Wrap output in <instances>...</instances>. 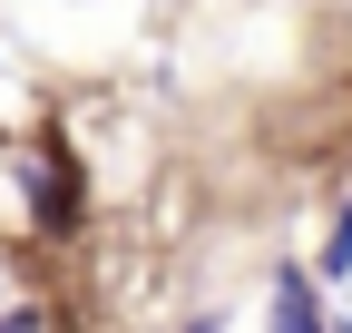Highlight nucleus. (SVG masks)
<instances>
[{
    "label": "nucleus",
    "instance_id": "7ed1b4c3",
    "mask_svg": "<svg viewBox=\"0 0 352 333\" xmlns=\"http://www.w3.org/2000/svg\"><path fill=\"white\" fill-rule=\"evenodd\" d=\"M323 275H333V284L352 275V206H342V216H333V235H323Z\"/></svg>",
    "mask_w": 352,
    "mask_h": 333
},
{
    "label": "nucleus",
    "instance_id": "39448f33",
    "mask_svg": "<svg viewBox=\"0 0 352 333\" xmlns=\"http://www.w3.org/2000/svg\"><path fill=\"white\" fill-rule=\"evenodd\" d=\"M186 333H226V323H215V314H196V323H186Z\"/></svg>",
    "mask_w": 352,
    "mask_h": 333
},
{
    "label": "nucleus",
    "instance_id": "f03ea898",
    "mask_svg": "<svg viewBox=\"0 0 352 333\" xmlns=\"http://www.w3.org/2000/svg\"><path fill=\"white\" fill-rule=\"evenodd\" d=\"M274 333H333V314L314 294V265H274Z\"/></svg>",
    "mask_w": 352,
    "mask_h": 333
},
{
    "label": "nucleus",
    "instance_id": "423d86ee",
    "mask_svg": "<svg viewBox=\"0 0 352 333\" xmlns=\"http://www.w3.org/2000/svg\"><path fill=\"white\" fill-rule=\"evenodd\" d=\"M333 333H352V314H333Z\"/></svg>",
    "mask_w": 352,
    "mask_h": 333
},
{
    "label": "nucleus",
    "instance_id": "20e7f679",
    "mask_svg": "<svg viewBox=\"0 0 352 333\" xmlns=\"http://www.w3.org/2000/svg\"><path fill=\"white\" fill-rule=\"evenodd\" d=\"M0 333H50V314H39V304H10V314H0Z\"/></svg>",
    "mask_w": 352,
    "mask_h": 333
},
{
    "label": "nucleus",
    "instance_id": "f257e3e1",
    "mask_svg": "<svg viewBox=\"0 0 352 333\" xmlns=\"http://www.w3.org/2000/svg\"><path fill=\"white\" fill-rule=\"evenodd\" d=\"M30 206H39V226H50V235H69V226H78V166H69V147H59V138L30 157Z\"/></svg>",
    "mask_w": 352,
    "mask_h": 333
}]
</instances>
